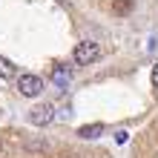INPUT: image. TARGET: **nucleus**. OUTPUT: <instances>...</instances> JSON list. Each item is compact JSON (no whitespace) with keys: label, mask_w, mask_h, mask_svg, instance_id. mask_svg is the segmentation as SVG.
<instances>
[{"label":"nucleus","mask_w":158,"mask_h":158,"mask_svg":"<svg viewBox=\"0 0 158 158\" xmlns=\"http://www.w3.org/2000/svg\"><path fill=\"white\" fill-rule=\"evenodd\" d=\"M52 118H55V106L52 104H38V106H32V112H29V121L35 127H46Z\"/></svg>","instance_id":"7ed1b4c3"},{"label":"nucleus","mask_w":158,"mask_h":158,"mask_svg":"<svg viewBox=\"0 0 158 158\" xmlns=\"http://www.w3.org/2000/svg\"><path fill=\"white\" fill-rule=\"evenodd\" d=\"M17 75V66L12 60H6V58H0V78H15Z\"/></svg>","instance_id":"423d86ee"},{"label":"nucleus","mask_w":158,"mask_h":158,"mask_svg":"<svg viewBox=\"0 0 158 158\" xmlns=\"http://www.w3.org/2000/svg\"><path fill=\"white\" fill-rule=\"evenodd\" d=\"M17 89H20L23 98H38L43 92V78L40 75H32V72H26V75L17 78Z\"/></svg>","instance_id":"f03ea898"},{"label":"nucleus","mask_w":158,"mask_h":158,"mask_svg":"<svg viewBox=\"0 0 158 158\" xmlns=\"http://www.w3.org/2000/svg\"><path fill=\"white\" fill-rule=\"evenodd\" d=\"M115 141H118V144H127V141H129V132H124V129H121V132L115 135Z\"/></svg>","instance_id":"6e6552de"},{"label":"nucleus","mask_w":158,"mask_h":158,"mask_svg":"<svg viewBox=\"0 0 158 158\" xmlns=\"http://www.w3.org/2000/svg\"><path fill=\"white\" fill-rule=\"evenodd\" d=\"M101 132H104V124H86L78 129L81 138H86V141H92V138H101Z\"/></svg>","instance_id":"39448f33"},{"label":"nucleus","mask_w":158,"mask_h":158,"mask_svg":"<svg viewBox=\"0 0 158 158\" xmlns=\"http://www.w3.org/2000/svg\"><path fill=\"white\" fill-rule=\"evenodd\" d=\"M72 58H75L78 66H89V63H95L101 58V46L95 40H81L75 46V52H72Z\"/></svg>","instance_id":"f257e3e1"},{"label":"nucleus","mask_w":158,"mask_h":158,"mask_svg":"<svg viewBox=\"0 0 158 158\" xmlns=\"http://www.w3.org/2000/svg\"><path fill=\"white\" fill-rule=\"evenodd\" d=\"M52 81H55V86H58L60 92H66L69 89V81H72V72L66 63H58V66L52 69Z\"/></svg>","instance_id":"20e7f679"},{"label":"nucleus","mask_w":158,"mask_h":158,"mask_svg":"<svg viewBox=\"0 0 158 158\" xmlns=\"http://www.w3.org/2000/svg\"><path fill=\"white\" fill-rule=\"evenodd\" d=\"M152 83H155V86H158V63H155V66H152Z\"/></svg>","instance_id":"1a4fd4ad"},{"label":"nucleus","mask_w":158,"mask_h":158,"mask_svg":"<svg viewBox=\"0 0 158 158\" xmlns=\"http://www.w3.org/2000/svg\"><path fill=\"white\" fill-rule=\"evenodd\" d=\"M129 6H132V0H115V9H118V12H129Z\"/></svg>","instance_id":"0eeeda50"}]
</instances>
